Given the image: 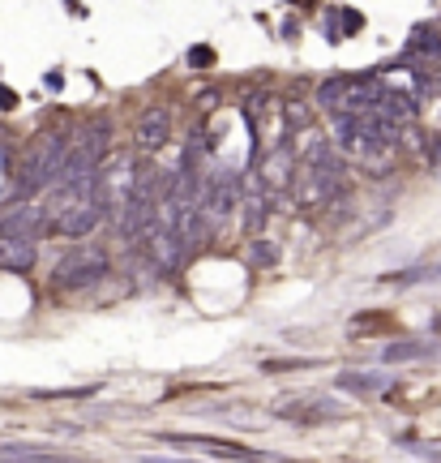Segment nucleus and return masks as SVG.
<instances>
[{
  "label": "nucleus",
  "mask_w": 441,
  "mask_h": 463,
  "mask_svg": "<svg viewBox=\"0 0 441 463\" xmlns=\"http://www.w3.org/2000/svg\"><path fill=\"white\" fill-rule=\"evenodd\" d=\"M69 142H73V133H69V129H48V133H39L31 146L22 150L17 181H22V189H26V194H43V189H52V184L65 176Z\"/></svg>",
  "instance_id": "f257e3e1"
},
{
  "label": "nucleus",
  "mask_w": 441,
  "mask_h": 463,
  "mask_svg": "<svg viewBox=\"0 0 441 463\" xmlns=\"http://www.w3.org/2000/svg\"><path fill=\"white\" fill-rule=\"evenodd\" d=\"M108 270H112V258H108L103 249L78 245L73 253H65V258L56 262L52 283H56L61 292H86V288H95L99 279H108Z\"/></svg>",
  "instance_id": "f03ea898"
},
{
  "label": "nucleus",
  "mask_w": 441,
  "mask_h": 463,
  "mask_svg": "<svg viewBox=\"0 0 441 463\" xmlns=\"http://www.w3.org/2000/svg\"><path fill=\"white\" fill-rule=\"evenodd\" d=\"M108 146H112V125H108L103 116L86 120L82 129H73L65 176H69V172H86V167H99L103 159H108Z\"/></svg>",
  "instance_id": "7ed1b4c3"
},
{
  "label": "nucleus",
  "mask_w": 441,
  "mask_h": 463,
  "mask_svg": "<svg viewBox=\"0 0 441 463\" xmlns=\"http://www.w3.org/2000/svg\"><path fill=\"white\" fill-rule=\"evenodd\" d=\"M39 262V245L31 232L0 223V270H31Z\"/></svg>",
  "instance_id": "20e7f679"
},
{
  "label": "nucleus",
  "mask_w": 441,
  "mask_h": 463,
  "mask_svg": "<svg viewBox=\"0 0 441 463\" xmlns=\"http://www.w3.org/2000/svg\"><path fill=\"white\" fill-rule=\"evenodd\" d=\"M172 133H176L172 112H167L164 103H155V108H146V112L137 116V133H133V142H137V150H164L167 142H172Z\"/></svg>",
  "instance_id": "39448f33"
},
{
  "label": "nucleus",
  "mask_w": 441,
  "mask_h": 463,
  "mask_svg": "<svg viewBox=\"0 0 441 463\" xmlns=\"http://www.w3.org/2000/svg\"><path fill=\"white\" fill-rule=\"evenodd\" d=\"M343 99H347V78H326V82L313 90V103L322 108V112H343Z\"/></svg>",
  "instance_id": "423d86ee"
},
{
  "label": "nucleus",
  "mask_w": 441,
  "mask_h": 463,
  "mask_svg": "<svg viewBox=\"0 0 441 463\" xmlns=\"http://www.w3.org/2000/svg\"><path fill=\"white\" fill-rule=\"evenodd\" d=\"M0 459H56L43 447H0Z\"/></svg>",
  "instance_id": "0eeeda50"
},
{
  "label": "nucleus",
  "mask_w": 441,
  "mask_h": 463,
  "mask_svg": "<svg viewBox=\"0 0 441 463\" xmlns=\"http://www.w3.org/2000/svg\"><path fill=\"white\" fill-rule=\"evenodd\" d=\"M343 386H356V391H381V386H390V378H343Z\"/></svg>",
  "instance_id": "6e6552de"
},
{
  "label": "nucleus",
  "mask_w": 441,
  "mask_h": 463,
  "mask_svg": "<svg viewBox=\"0 0 441 463\" xmlns=\"http://www.w3.org/2000/svg\"><path fill=\"white\" fill-rule=\"evenodd\" d=\"M420 352H425V347H416V344H403V347H390L386 356H390V361H403V356H420Z\"/></svg>",
  "instance_id": "1a4fd4ad"
}]
</instances>
